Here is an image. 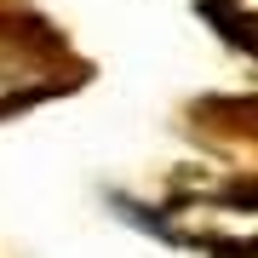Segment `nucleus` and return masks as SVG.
Returning a JSON list of instances; mask_svg holds the SVG:
<instances>
[{
  "mask_svg": "<svg viewBox=\"0 0 258 258\" xmlns=\"http://www.w3.org/2000/svg\"><path fill=\"white\" fill-rule=\"evenodd\" d=\"M52 57L29 23H0V115L69 86V75H52Z\"/></svg>",
  "mask_w": 258,
  "mask_h": 258,
  "instance_id": "nucleus-1",
  "label": "nucleus"
},
{
  "mask_svg": "<svg viewBox=\"0 0 258 258\" xmlns=\"http://www.w3.org/2000/svg\"><path fill=\"white\" fill-rule=\"evenodd\" d=\"M201 12H207V23L218 29L230 46H241L247 57H258V18H252V12H241L235 0H218V6H201Z\"/></svg>",
  "mask_w": 258,
  "mask_h": 258,
  "instance_id": "nucleus-2",
  "label": "nucleus"
},
{
  "mask_svg": "<svg viewBox=\"0 0 258 258\" xmlns=\"http://www.w3.org/2000/svg\"><path fill=\"white\" fill-rule=\"evenodd\" d=\"M201 115L224 120V126H241L247 138H258V98H247V103H201Z\"/></svg>",
  "mask_w": 258,
  "mask_h": 258,
  "instance_id": "nucleus-3",
  "label": "nucleus"
},
{
  "mask_svg": "<svg viewBox=\"0 0 258 258\" xmlns=\"http://www.w3.org/2000/svg\"><path fill=\"white\" fill-rule=\"evenodd\" d=\"M218 201H224V207H241V212H252V207H258V178H241V184L218 189Z\"/></svg>",
  "mask_w": 258,
  "mask_h": 258,
  "instance_id": "nucleus-4",
  "label": "nucleus"
},
{
  "mask_svg": "<svg viewBox=\"0 0 258 258\" xmlns=\"http://www.w3.org/2000/svg\"><path fill=\"white\" fill-rule=\"evenodd\" d=\"M212 258H258V241H224L212 247Z\"/></svg>",
  "mask_w": 258,
  "mask_h": 258,
  "instance_id": "nucleus-5",
  "label": "nucleus"
},
{
  "mask_svg": "<svg viewBox=\"0 0 258 258\" xmlns=\"http://www.w3.org/2000/svg\"><path fill=\"white\" fill-rule=\"evenodd\" d=\"M201 6H218V0H201Z\"/></svg>",
  "mask_w": 258,
  "mask_h": 258,
  "instance_id": "nucleus-6",
  "label": "nucleus"
}]
</instances>
